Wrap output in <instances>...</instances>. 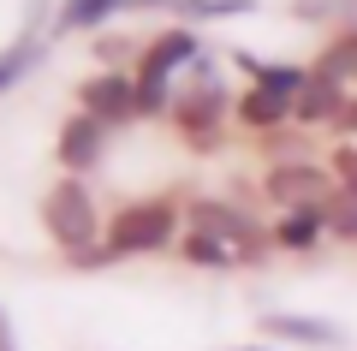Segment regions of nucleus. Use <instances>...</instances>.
Here are the masks:
<instances>
[{
	"instance_id": "obj_1",
	"label": "nucleus",
	"mask_w": 357,
	"mask_h": 351,
	"mask_svg": "<svg viewBox=\"0 0 357 351\" xmlns=\"http://www.w3.org/2000/svg\"><path fill=\"white\" fill-rule=\"evenodd\" d=\"M167 239H173V209H167V202H137V209H126L114 221L107 251L131 256V251H155V244H167Z\"/></svg>"
},
{
	"instance_id": "obj_2",
	"label": "nucleus",
	"mask_w": 357,
	"mask_h": 351,
	"mask_svg": "<svg viewBox=\"0 0 357 351\" xmlns=\"http://www.w3.org/2000/svg\"><path fill=\"white\" fill-rule=\"evenodd\" d=\"M42 221H48V232L60 244H72V251H84L89 239H96V209H89V191L84 185H60L48 191V202H42Z\"/></svg>"
},
{
	"instance_id": "obj_3",
	"label": "nucleus",
	"mask_w": 357,
	"mask_h": 351,
	"mask_svg": "<svg viewBox=\"0 0 357 351\" xmlns=\"http://www.w3.org/2000/svg\"><path fill=\"white\" fill-rule=\"evenodd\" d=\"M191 54H197V36H191V30H173V36L155 42L149 66H143V107H155V101H161V77L173 72V66H185Z\"/></svg>"
},
{
	"instance_id": "obj_4",
	"label": "nucleus",
	"mask_w": 357,
	"mask_h": 351,
	"mask_svg": "<svg viewBox=\"0 0 357 351\" xmlns=\"http://www.w3.org/2000/svg\"><path fill=\"white\" fill-rule=\"evenodd\" d=\"M96 155H102V119L84 113V119H72V126L60 131V161L66 167H89Z\"/></svg>"
},
{
	"instance_id": "obj_5",
	"label": "nucleus",
	"mask_w": 357,
	"mask_h": 351,
	"mask_svg": "<svg viewBox=\"0 0 357 351\" xmlns=\"http://www.w3.org/2000/svg\"><path fill=\"white\" fill-rule=\"evenodd\" d=\"M262 327L280 339H304V345H345V334L333 322H310V315H262Z\"/></svg>"
},
{
	"instance_id": "obj_6",
	"label": "nucleus",
	"mask_w": 357,
	"mask_h": 351,
	"mask_svg": "<svg viewBox=\"0 0 357 351\" xmlns=\"http://www.w3.org/2000/svg\"><path fill=\"white\" fill-rule=\"evenodd\" d=\"M328 191V179L316 173V167H280V173L268 179V197H280V202H310Z\"/></svg>"
},
{
	"instance_id": "obj_7",
	"label": "nucleus",
	"mask_w": 357,
	"mask_h": 351,
	"mask_svg": "<svg viewBox=\"0 0 357 351\" xmlns=\"http://www.w3.org/2000/svg\"><path fill=\"white\" fill-rule=\"evenodd\" d=\"M84 107L96 119H119V113H131V84L126 77H96V84H84Z\"/></svg>"
},
{
	"instance_id": "obj_8",
	"label": "nucleus",
	"mask_w": 357,
	"mask_h": 351,
	"mask_svg": "<svg viewBox=\"0 0 357 351\" xmlns=\"http://www.w3.org/2000/svg\"><path fill=\"white\" fill-rule=\"evenodd\" d=\"M298 113L304 119H328V113H340V89H333V77H310L304 89H298Z\"/></svg>"
},
{
	"instance_id": "obj_9",
	"label": "nucleus",
	"mask_w": 357,
	"mask_h": 351,
	"mask_svg": "<svg viewBox=\"0 0 357 351\" xmlns=\"http://www.w3.org/2000/svg\"><path fill=\"white\" fill-rule=\"evenodd\" d=\"M280 113H286V96H280V89H256V96L244 101V119H250V126H274Z\"/></svg>"
},
{
	"instance_id": "obj_10",
	"label": "nucleus",
	"mask_w": 357,
	"mask_h": 351,
	"mask_svg": "<svg viewBox=\"0 0 357 351\" xmlns=\"http://www.w3.org/2000/svg\"><path fill=\"white\" fill-rule=\"evenodd\" d=\"M143 6H178V13H197V18H208V13H250V0H143Z\"/></svg>"
},
{
	"instance_id": "obj_11",
	"label": "nucleus",
	"mask_w": 357,
	"mask_h": 351,
	"mask_svg": "<svg viewBox=\"0 0 357 351\" xmlns=\"http://www.w3.org/2000/svg\"><path fill=\"white\" fill-rule=\"evenodd\" d=\"M316 232H321V214L316 209H298L292 221L280 226V244H316Z\"/></svg>"
},
{
	"instance_id": "obj_12",
	"label": "nucleus",
	"mask_w": 357,
	"mask_h": 351,
	"mask_svg": "<svg viewBox=\"0 0 357 351\" xmlns=\"http://www.w3.org/2000/svg\"><path fill=\"white\" fill-rule=\"evenodd\" d=\"M215 113H220V89H197V101H185L178 119H185V126H208Z\"/></svg>"
},
{
	"instance_id": "obj_13",
	"label": "nucleus",
	"mask_w": 357,
	"mask_h": 351,
	"mask_svg": "<svg viewBox=\"0 0 357 351\" xmlns=\"http://www.w3.org/2000/svg\"><path fill=\"white\" fill-rule=\"evenodd\" d=\"M36 54H42V48H36V42H18V48H13V54H0V89L13 84V77H18V72H30V66H36Z\"/></svg>"
},
{
	"instance_id": "obj_14",
	"label": "nucleus",
	"mask_w": 357,
	"mask_h": 351,
	"mask_svg": "<svg viewBox=\"0 0 357 351\" xmlns=\"http://www.w3.org/2000/svg\"><path fill=\"white\" fill-rule=\"evenodd\" d=\"M119 0H66V24H96V18H107Z\"/></svg>"
},
{
	"instance_id": "obj_15",
	"label": "nucleus",
	"mask_w": 357,
	"mask_h": 351,
	"mask_svg": "<svg viewBox=\"0 0 357 351\" xmlns=\"http://www.w3.org/2000/svg\"><path fill=\"white\" fill-rule=\"evenodd\" d=\"M191 256H197V262H215V268H227V244H215V239H197V244H191Z\"/></svg>"
},
{
	"instance_id": "obj_16",
	"label": "nucleus",
	"mask_w": 357,
	"mask_h": 351,
	"mask_svg": "<svg viewBox=\"0 0 357 351\" xmlns=\"http://www.w3.org/2000/svg\"><path fill=\"white\" fill-rule=\"evenodd\" d=\"M333 226H340L345 239H357V202H345V209H333Z\"/></svg>"
},
{
	"instance_id": "obj_17",
	"label": "nucleus",
	"mask_w": 357,
	"mask_h": 351,
	"mask_svg": "<svg viewBox=\"0 0 357 351\" xmlns=\"http://www.w3.org/2000/svg\"><path fill=\"white\" fill-rule=\"evenodd\" d=\"M0 351H18V345H13V322H6V310H0Z\"/></svg>"
},
{
	"instance_id": "obj_18",
	"label": "nucleus",
	"mask_w": 357,
	"mask_h": 351,
	"mask_svg": "<svg viewBox=\"0 0 357 351\" xmlns=\"http://www.w3.org/2000/svg\"><path fill=\"white\" fill-rule=\"evenodd\" d=\"M345 119H351V126H357V107H345Z\"/></svg>"
},
{
	"instance_id": "obj_19",
	"label": "nucleus",
	"mask_w": 357,
	"mask_h": 351,
	"mask_svg": "<svg viewBox=\"0 0 357 351\" xmlns=\"http://www.w3.org/2000/svg\"><path fill=\"white\" fill-rule=\"evenodd\" d=\"M244 351H262V345H244Z\"/></svg>"
}]
</instances>
